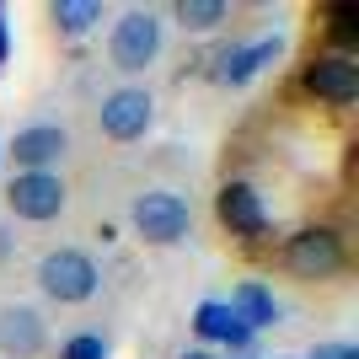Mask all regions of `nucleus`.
Wrapping results in <instances>:
<instances>
[{"label":"nucleus","instance_id":"obj_1","mask_svg":"<svg viewBox=\"0 0 359 359\" xmlns=\"http://www.w3.org/2000/svg\"><path fill=\"white\" fill-rule=\"evenodd\" d=\"M97 285H102V273H97V263H91L81 247H54V252H43V263H38V290H43L48 300H60V306L91 300Z\"/></svg>","mask_w":359,"mask_h":359},{"label":"nucleus","instance_id":"obj_2","mask_svg":"<svg viewBox=\"0 0 359 359\" xmlns=\"http://www.w3.org/2000/svg\"><path fill=\"white\" fill-rule=\"evenodd\" d=\"M344 263H348V247L332 225H300L285 241V269L295 279H332V273H344Z\"/></svg>","mask_w":359,"mask_h":359},{"label":"nucleus","instance_id":"obj_3","mask_svg":"<svg viewBox=\"0 0 359 359\" xmlns=\"http://www.w3.org/2000/svg\"><path fill=\"white\" fill-rule=\"evenodd\" d=\"M129 220H135L140 241H150V247H172V241L188 236V225H194V210H188V198L172 194V188H150V194H140V198H135Z\"/></svg>","mask_w":359,"mask_h":359},{"label":"nucleus","instance_id":"obj_4","mask_svg":"<svg viewBox=\"0 0 359 359\" xmlns=\"http://www.w3.org/2000/svg\"><path fill=\"white\" fill-rule=\"evenodd\" d=\"M6 204H11L16 220L43 225V220H60V215H65L70 188H65L60 172H16L11 188H6Z\"/></svg>","mask_w":359,"mask_h":359},{"label":"nucleus","instance_id":"obj_5","mask_svg":"<svg viewBox=\"0 0 359 359\" xmlns=\"http://www.w3.org/2000/svg\"><path fill=\"white\" fill-rule=\"evenodd\" d=\"M107 54L118 70H145L156 54H161V16L135 6V11H123L113 22V38H107Z\"/></svg>","mask_w":359,"mask_h":359},{"label":"nucleus","instance_id":"obj_6","mask_svg":"<svg viewBox=\"0 0 359 359\" xmlns=\"http://www.w3.org/2000/svg\"><path fill=\"white\" fill-rule=\"evenodd\" d=\"M150 118H156V102H150V91H145V86H118V91H107L102 107H97L102 135H107V140H123V145L145 135Z\"/></svg>","mask_w":359,"mask_h":359},{"label":"nucleus","instance_id":"obj_7","mask_svg":"<svg viewBox=\"0 0 359 359\" xmlns=\"http://www.w3.org/2000/svg\"><path fill=\"white\" fill-rule=\"evenodd\" d=\"M306 91L327 107H348L359 97V60L354 54H316L306 70H300Z\"/></svg>","mask_w":359,"mask_h":359},{"label":"nucleus","instance_id":"obj_8","mask_svg":"<svg viewBox=\"0 0 359 359\" xmlns=\"http://www.w3.org/2000/svg\"><path fill=\"white\" fill-rule=\"evenodd\" d=\"M215 215H220V225L241 241L269 236V210H263V194H257L252 182H225L220 194H215Z\"/></svg>","mask_w":359,"mask_h":359},{"label":"nucleus","instance_id":"obj_9","mask_svg":"<svg viewBox=\"0 0 359 359\" xmlns=\"http://www.w3.org/2000/svg\"><path fill=\"white\" fill-rule=\"evenodd\" d=\"M48 348V327L32 306H0V359H38Z\"/></svg>","mask_w":359,"mask_h":359},{"label":"nucleus","instance_id":"obj_10","mask_svg":"<svg viewBox=\"0 0 359 359\" xmlns=\"http://www.w3.org/2000/svg\"><path fill=\"white\" fill-rule=\"evenodd\" d=\"M65 150H70V135H65L60 123H32V129H16V140H11L6 156H11L22 172H48Z\"/></svg>","mask_w":359,"mask_h":359},{"label":"nucleus","instance_id":"obj_11","mask_svg":"<svg viewBox=\"0 0 359 359\" xmlns=\"http://www.w3.org/2000/svg\"><path fill=\"white\" fill-rule=\"evenodd\" d=\"M279 48H285L279 32H273V38H257V43H241V48H225L220 65H215V81H220V86H247L263 65L279 60Z\"/></svg>","mask_w":359,"mask_h":359},{"label":"nucleus","instance_id":"obj_12","mask_svg":"<svg viewBox=\"0 0 359 359\" xmlns=\"http://www.w3.org/2000/svg\"><path fill=\"white\" fill-rule=\"evenodd\" d=\"M194 332L204 338V344H225L231 354H241V348L252 344V327L247 322H236V311L225 306V300H204L194 311Z\"/></svg>","mask_w":359,"mask_h":359},{"label":"nucleus","instance_id":"obj_13","mask_svg":"<svg viewBox=\"0 0 359 359\" xmlns=\"http://www.w3.org/2000/svg\"><path fill=\"white\" fill-rule=\"evenodd\" d=\"M231 311H236V322H247V327H273L279 322V300H273V290L269 285H257V279H241L236 285V295L225 300Z\"/></svg>","mask_w":359,"mask_h":359},{"label":"nucleus","instance_id":"obj_14","mask_svg":"<svg viewBox=\"0 0 359 359\" xmlns=\"http://www.w3.org/2000/svg\"><path fill=\"white\" fill-rule=\"evenodd\" d=\"M48 16H54V27H60V32L81 38V32H91V22H102V0H54Z\"/></svg>","mask_w":359,"mask_h":359},{"label":"nucleus","instance_id":"obj_15","mask_svg":"<svg viewBox=\"0 0 359 359\" xmlns=\"http://www.w3.org/2000/svg\"><path fill=\"white\" fill-rule=\"evenodd\" d=\"M172 16H177L188 32H215L220 22H231V6H225V0H177Z\"/></svg>","mask_w":359,"mask_h":359},{"label":"nucleus","instance_id":"obj_16","mask_svg":"<svg viewBox=\"0 0 359 359\" xmlns=\"http://www.w3.org/2000/svg\"><path fill=\"white\" fill-rule=\"evenodd\" d=\"M322 16H327V32H332V54H344L348 43L359 38V6L354 0H332V6H322Z\"/></svg>","mask_w":359,"mask_h":359},{"label":"nucleus","instance_id":"obj_17","mask_svg":"<svg viewBox=\"0 0 359 359\" xmlns=\"http://www.w3.org/2000/svg\"><path fill=\"white\" fill-rule=\"evenodd\" d=\"M60 359H107V338L102 332H75L70 344L60 348Z\"/></svg>","mask_w":359,"mask_h":359},{"label":"nucleus","instance_id":"obj_18","mask_svg":"<svg viewBox=\"0 0 359 359\" xmlns=\"http://www.w3.org/2000/svg\"><path fill=\"white\" fill-rule=\"evenodd\" d=\"M311 359H359V348L354 344H322Z\"/></svg>","mask_w":359,"mask_h":359},{"label":"nucleus","instance_id":"obj_19","mask_svg":"<svg viewBox=\"0 0 359 359\" xmlns=\"http://www.w3.org/2000/svg\"><path fill=\"white\" fill-rule=\"evenodd\" d=\"M6 54H11V32H6V16H0V65H6Z\"/></svg>","mask_w":359,"mask_h":359},{"label":"nucleus","instance_id":"obj_20","mask_svg":"<svg viewBox=\"0 0 359 359\" xmlns=\"http://www.w3.org/2000/svg\"><path fill=\"white\" fill-rule=\"evenodd\" d=\"M177 359H215L210 348H188V354H177Z\"/></svg>","mask_w":359,"mask_h":359}]
</instances>
